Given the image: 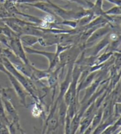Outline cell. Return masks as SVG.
Here are the masks:
<instances>
[{
  "instance_id": "6da1fadb",
  "label": "cell",
  "mask_w": 121,
  "mask_h": 134,
  "mask_svg": "<svg viewBox=\"0 0 121 134\" xmlns=\"http://www.w3.org/2000/svg\"><path fill=\"white\" fill-rule=\"evenodd\" d=\"M8 46L16 56L19 57L25 64L29 65L30 63L25 55L24 47L21 42L19 37H14L11 38L8 42Z\"/></svg>"
},
{
  "instance_id": "7a4b0ae2",
  "label": "cell",
  "mask_w": 121,
  "mask_h": 134,
  "mask_svg": "<svg viewBox=\"0 0 121 134\" xmlns=\"http://www.w3.org/2000/svg\"><path fill=\"white\" fill-rule=\"evenodd\" d=\"M4 73H6L7 75L10 79V82L12 84L13 86L14 87V89L15 92L17 93V96L19 98L20 102L21 104H23V105H25L26 104V95H27V93L25 92V89L23 88V86L21 85V84L18 81L17 79H16L14 76H13L7 70H6L4 71Z\"/></svg>"
},
{
  "instance_id": "3957f363",
  "label": "cell",
  "mask_w": 121,
  "mask_h": 134,
  "mask_svg": "<svg viewBox=\"0 0 121 134\" xmlns=\"http://www.w3.org/2000/svg\"><path fill=\"white\" fill-rule=\"evenodd\" d=\"M24 50L25 53H29V54H41L43 56H45L47 57L48 60H49V68H48V70H52L53 69L55 68L58 62L59 61V57L55 53H50L47 52H44V51H39L32 49V48L30 47H24Z\"/></svg>"
},
{
  "instance_id": "277c9868",
  "label": "cell",
  "mask_w": 121,
  "mask_h": 134,
  "mask_svg": "<svg viewBox=\"0 0 121 134\" xmlns=\"http://www.w3.org/2000/svg\"><path fill=\"white\" fill-rule=\"evenodd\" d=\"M111 31V27L109 25H104L103 26L99 27L93 32L90 36L86 40V44H92L96 40L102 38V37L106 35L107 34L110 33Z\"/></svg>"
},
{
  "instance_id": "5b68a950",
  "label": "cell",
  "mask_w": 121,
  "mask_h": 134,
  "mask_svg": "<svg viewBox=\"0 0 121 134\" xmlns=\"http://www.w3.org/2000/svg\"><path fill=\"white\" fill-rule=\"evenodd\" d=\"M1 98L6 111L12 117V118L13 119V124H15L16 126L18 127L19 126V124H18V119H18V114L16 112L15 108H14V106L7 98H5V97H2Z\"/></svg>"
},
{
  "instance_id": "8992f818",
  "label": "cell",
  "mask_w": 121,
  "mask_h": 134,
  "mask_svg": "<svg viewBox=\"0 0 121 134\" xmlns=\"http://www.w3.org/2000/svg\"><path fill=\"white\" fill-rule=\"evenodd\" d=\"M20 36V41L22 43L23 47H31L35 44L38 42L39 37H38L29 35V34H21Z\"/></svg>"
},
{
  "instance_id": "52a82bcc",
  "label": "cell",
  "mask_w": 121,
  "mask_h": 134,
  "mask_svg": "<svg viewBox=\"0 0 121 134\" xmlns=\"http://www.w3.org/2000/svg\"><path fill=\"white\" fill-rule=\"evenodd\" d=\"M30 68H31V79H32L36 80L42 79L44 78L48 77L50 74L49 71L38 70V69H36L33 66H32L31 64H30Z\"/></svg>"
},
{
  "instance_id": "ba28073f",
  "label": "cell",
  "mask_w": 121,
  "mask_h": 134,
  "mask_svg": "<svg viewBox=\"0 0 121 134\" xmlns=\"http://www.w3.org/2000/svg\"><path fill=\"white\" fill-rule=\"evenodd\" d=\"M28 5H31L32 7L36 8L38 10H40L41 11H44V12L48 13V14H51L54 15V14L53 13L52 6H51L50 3H45V2L41 1V2H37L36 3H32V4H29Z\"/></svg>"
},
{
  "instance_id": "9c48e42d",
  "label": "cell",
  "mask_w": 121,
  "mask_h": 134,
  "mask_svg": "<svg viewBox=\"0 0 121 134\" xmlns=\"http://www.w3.org/2000/svg\"><path fill=\"white\" fill-rule=\"evenodd\" d=\"M110 38H109V35H108L105 37L104 38L102 39L93 48L92 50L91 51V55L92 56H95L96 55L98 54L99 52L103 49L104 47H105L106 46H108L110 43Z\"/></svg>"
},
{
  "instance_id": "30bf717a",
  "label": "cell",
  "mask_w": 121,
  "mask_h": 134,
  "mask_svg": "<svg viewBox=\"0 0 121 134\" xmlns=\"http://www.w3.org/2000/svg\"><path fill=\"white\" fill-rule=\"evenodd\" d=\"M59 124V117L58 115H55V113L52 116L48 117L47 119V133L54 132L57 129L58 125Z\"/></svg>"
},
{
  "instance_id": "8fae6325",
  "label": "cell",
  "mask_w": 121,
  "mask_h": 134,
  "mask_svg": "<svg viewBox=\"0 0 121 134\" xmlns=\"http://www.w3.org/2000/svg\"><path fill=\"white\" fill-rule=\"evenodd\" d=\"M67 109V106L64 102V100L60 101V106L59 108V114H58V117H59V122L62 125H64L65 122V118H66V115Z\"/></svg>"
},
{
  "instance_id": "7c38bea8",
  "label": "cell",
  "mask_w": 121,
  "mask_h": 134,
  "mask_svg": "<svg viewBox=\"0 0 121 134\" xmlns=\"http://www.w3.org/2000/svg\"><path fill=\"white\" fill-rule=\"evenodd\" d=\"M102 4H103V0H96L95 3L93 4V5L90 8L96 17L106 15H104V11L102 9Z\"/></svg>"
},
{
  "instance_id": "4fadbf2b",
  "label": "cell",
  "mask_w": 121,
  "mask_h": 134,
  "mask_svg": "<svg viewBox=\"0 0 121 134\" xmlns=\"http://www.w3.org/2000/svg\"><path fill=\"white\" fill-rule=\"evenodd\" d=\"M101 79L102 77H99L98 79H97L96 81H95L94 83L89 86V87L88 86V88L86 90V92L85 96L84 98V99L82 100V102H84L86 101L87 99H89L90 98V97H91L92 96V94H94L97 86H98V85L100 84Z\"/></svg>"
},
{
  "instance_id": "5bb4252c",
  "label": "cell",
  "mask_w": 121,
  "mask_h": 134,
  "mask_svg": "<svg viewBox=\"0 0 121 134\" xmlns=\"http://www.w3.org/2000/svg\"><path fill=\"white\" fill-rule=\"evenodd\" d=\"M81 116H82L80 114H78V113H76L75 115L73 116L70 123V133H75L76 131L78 130L79 125H80Z\"/></svg>"
},
{
  "instance_id": "9a60e30c",
  "label": "cell",
  "mask_w": 121,
  "mask_h": 134,
  "mask_svg": "<svg viewBox=\"0 0 121 134\" xmlns=\"http://www.w3.org/2000/svg\"><path fill=\"white\" fill-rule=\"evenodd\" d=\"M102 114H103V109H102V108H101L98 110L97 113L95 114V116H93L92 123L91 125H90L92 130L93 129L96 128L101 123L102 119Z\"/></svg>"
},
{
  "instance_id": "2e32d148",
  "label": "cell",
  "mask_w": 121,
  "mask_h": 134,
  "mask_svg": "<svg viewBox=\"0 0 121 134\" xmlns=\"http://www.w3.org/2000/svg\"><path fill=\"white\" fill-rule=\"evenodd\" d=\"M94 115H92L90 116H87V117H84L83 119H82V121H80V133H83L84 132L86 131L88 127H89L90 125H91L92 123V118Z\"/></svg>"
},
{
  "instance_id": "e0dca14e",
  "label": "cell",
  "mask_w": 121,
  "mask_h": 134,
  "mask_svg": "<svg viewBox=\"0 0 121 134\" xmlns=\"http://www.w3.org/2000/svg\"><path fill=\"white\" fill-rule=\"evenodd\" d=\"M120 6L115 5L112 8L109 9L108 11H104V15H112V16H120L121 13Z\"/></svg>"
},
{
  "instance_id": "ac0fdd59",
  "label": "cell",
  "mask_w": 121,
  "mask_h": 134,
  "mask_svg": "<svg viewBox=\"0 0 121 134\" xmlns=\"http://www.w3.org/2000/svg\"><path fill=\"white\" fill-rule=\"evenodd\" d=\"M112 52L103 53L101 56H100L97 59V60H96L97 63L98 64H102L104 62H105L107 60H108V59L112 56Z\"/></svg>"
},
{
  "instance_id": "d6986e66",
  "label": "cell",
  "mask_w": 121,
  "mask_h": 134,
  "mask_svg": "<svg viewBox=\"0 0 121 134\" xmlns=\"http://www.w3.org/2000/svg\"><path fill=\"white\" fill-rule=\"evenodd\" d=\"M9 131L6 125L0 121V133H8Z\"/></svg>"
},
{
  "instance_id": "ffe728a7",
  "label": "cell",
  "mask_w": 121,
  "mask_h": 134,
  "mask_svg": "<svg viewBox=\"0 0 121 134\" xmlns=\"http://www.w3.org/2000/svg\"><path fill=\"white\" fill-rule=\"evenodd\" d=\"M106 1H108L109 3L115 4V5L120 6L121 0H106Z\"/></svg>"
}]
</instances>
